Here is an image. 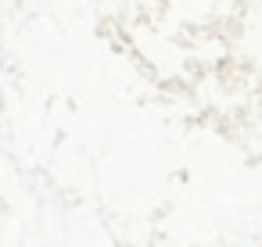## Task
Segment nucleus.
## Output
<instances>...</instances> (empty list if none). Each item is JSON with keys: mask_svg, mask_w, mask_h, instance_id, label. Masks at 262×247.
Segmentation results:
<instances>
[]
</instances>
